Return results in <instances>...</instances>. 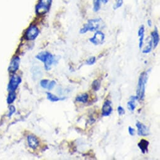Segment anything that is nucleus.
<instances>
[{
  "label": "nucleus",
  "instance_id": "nucleus-16",
  "mask_svg": "<svg viewBox=\"0 0 160 160\" xmlns=\"http://www.w3.org/2000/svg\"><path fill=\"white\" fill-rule=\"evenodd\" d=\"M88 100H89V95L87 93L82 94L81 95L78 96L77 97L75 98L76 101L79 102H82V103L87 102Z\"/></svg>",
  "mask_w": 160,
  "mask_h": 160
},
{
  "label": "nucleus",
  "instance_id": "nucleus-24",
  "mask_svg": "<svg viewBox=\"0 0 160 160\" xmlns=\"http://www.w3.org/2000/svg\"><path fill=\"white\" fill-rule=\"evenodd\" d=\"M96 59L95 57H90L86 61V64L89 65H93L96 62Z\"/></svg>",
  "mask_w": 160,
  "mask_h": 160
},
{
  "label": "nucleus",
  "instance_id": "nucleus-6",
  "mask_svg": "<svg viewBox=\"0 0 160 160\" xmlns=\"http://www.w3.org/2000/svg\"><path fill=\"white\" fill-rule=\"evenodd\" d=\"M21 82V79L20 77L17 75H13L11 79L10 84H9V89L10 92H14L15 91Z\"/></svg>",
  "mask_w": 160,
  "mask_h": 160
},
{
  "label": "nucleus",
  "instance_id": "nucleus-5",
  "mask_svg": "<svg viewBox=\"0 0 160 160\" xmlns=\"http://www.w3.org/2000/svg\"><path fill=\"white\" fill-rule=\"evenodd\" d=\"M104 39H105L104 33L102 32L99 31V30H97V31H96V32L95 33L93 37L89 39V41L95 45H101L104 43Z\"/></svg>",
  "mask_w": 160,
  "mask_h": 160
},
{
  "label": "nucleus",
  "instance_id": "nucleus-14",
  "mask_svg": "<svg viewBox=\"0 0 160 160\" xmlns=\"http://www.w3.org/2000/svg\"><path fill=\"white\" fill-rule=\"evenodd\" d=\"M144 32H145V30H144V27L143 25H142L138 30V36L140 37V42H139L140 49H141L143 47L144 37Z\"/></svg>",
  "mask_w": 160,
  "mask_h": 160
},
{
  "label": "nucleus",
  "instance_id": "nucleus-2",
  "mask_svg": "<svg viewBox=\"0 0 160 160\" xmlns=\"http://www.w3.org/2000/svg\"><path fill=\"white\" fill-rule=\"evenodd\" d=\"M148 78V72H144L141 74L138 80V86L136 90V97H138V100L143 101L145 96L146 84Z\"/></svg>",
  "mask_w": 160,
  "mask_h": 160
},
{
  "label": "nucleus",
  "instance_id": "nucleus-25",
  "mask_svg": "<svg viewBox=\"0 0 160 160\" xmlns=\"http://www.w3.org/2000/svg\"><path fill=\"white\" fill-rule=\"evenodd\" d=\"M118 114H119V116H123L125 114V111H124V108L121 106H119L118 108Z\"/></svg>",
  "mask_w": 160,
  "mask_h": 160
},
{
  "label": "nucleus",
  "instance_id": "nucleus-8",
  "mask_svg": "<svg viewBox=\"0 0 160 160\" xmlns=\"http://www.w3.org/2000/svg\"><path fill=\"white\" fill-rule=\"evenodd\" d=\"M45 64V70L49 71L51 69V67L52 64L54 63V57H53L50 52H47L46 57H45L43 62Z\"/></svg>",
  "mask_w": 160,
  "mask_h": 160
},
{
  "label": "nucleus",
  "instance_id": "nucleus-30",
  "mask_svg": "<svg viewBox=\"0 0 160 160\" xmlns=\"http://www.w3.org/2000/svg\"><path fill=\"white\" fill-rule=\"evenodd\" d=\"M109 2V0H101V2H102L104 4L108 3Z\"/></svg>",
  "mask_w": 160,
  "mask_h": 160
},
{
  "label": "nucleus",
  "instance_id": "nucleus-15",
  "mask_svg": "<svg viewBox=\"0 0 160 160\" xmlns=\"http://www.w3.org/2000/svg\"><path fill=\"white\" fill-rule=\"evenodd\" d=\"M138 100V97L136 96H131V100L129 101L127 104V108L129 111H131L133 112L136 108V104H135V101Z\"/></svg>",
  "mask_w": 160,
  "mask_h": 160
},
{
  "label": "nucleus",
  "instance_id": "nucleus-10",
  "mask_svg": "<svg viewBox=\"0 0 160 160\" xmlns=\"http://www.w3.org/2000/svg\"><path fill=\"white\" fill-rule=\"evenodd\" d=\"M27 140L28 146L31 148L36 149L39 146V141L36 136L33 135H29L27 138Z\"/></svg>",
  "mask_w": 160,
  "mask_h": 160
},
{
  "label": "nucleus",
  "instance_id": "nucleus-11",
  "mask_svg": "<svg viewBox=\"0 0 160 160\" xmlns=\"http://www.w3.org/2000/svg\"><path fill=\"white\" fill-rule=\"evenodd\" d=\"M20 62V59L18 57H16L13 58L9 67V71L13 73L16 72L18 70V68H19Z\"/></svg>",
  "mask_w": 160,
  "mask_h": 160
},
{
  "label": "nucleus",
  "instance_id": "nucleus-4",
  "mask_svg": "<svg viewBox=\"0 0 160 160\" xmlns=\"http://www.w3.org/2000/svg\"><path fill=\"white\" fill-rule=\"evenodd\" d=\"M40 33L39 28L35 25H31L27 30L25 37L27 40H34Z\"/></svg>",
  "mask_w": 160,
  "mask_h": 160
},
{
  "label": "nucleus",
  "instance_id": "nucleus-9",
  "mask_svg": "<svg viewBox=\"0 0 160 160\" xmlns=\"http://www.w3.org/2000/svg\"><path fill=\"white\" fill-rule=\"evenodd\" d=\"M112 111V108L111 106V102L109 100H106L102 108V116L104 117L109 116Z\"/></svg>",
  "mask_w": 160,
  "mask_h": 160
},
{
  "label": "nucleus",
  "instance_id": "nucleus-28",
  "mask_svg": "<svg viewBox=\"0 0 160 160\" xmlns=\"http://www.w3.org/2000/svg\"><path fill=\"white\" fill-rule=\"evenodd\" d=\"M10 114H9V116H11L12 114H13L14 112V111H15V108H14L13 106H11L10 108Z\"/></svg>",
  "mask_w": 160,
  "mask_h": 160
},
{
  "label": "nucleus",
  "instance_id": "nucleus-29",
  "mask_svg": "<svg viewBox=\"0 0 160 160\" xmlns=\"http://www.w3.org/2000/svg\"><path fill=\"white\" fill-rule=\"evenodd\" d=\"M148 26L149 27H151V25H152V23H151V20H148Z\"/></svg>",
  "mask_w": 160,
  "mask_h": 160
},
{
  "label": "nucleus",
  "instance_id": "nucleus-13",
  "mask_svg": "<svg viewBox=\"0 0 160 160\" xmlns=\"http://www.w3.org/2000/svg\"><path fill=\"white\" fill-rule=\"evenodd\" d=\"M151 35L152 42H153V46L155 48H156L157 47L159 42V33L158 32L156 27L155 28V30L153 32H151Z\"/></svg>",
  "mask_w": 160,
  "mask_h": 160
},
{
  "label": "nucleus",
  "instance_id": "nucleus-26",
  "mask_svg": "<svg viewBox=\"0 0 160 160\" xmlns=\"http://www.w3.org/2000/svg\"><path fill=\"white\" fill-rule=\"evenodd\" d=\"M55 85H56V82L54 81V80H52V81H51L50 83H49V86H48L47 89L49 90H50L53 89V88L55 87Z\"/></svg>",
  "mask_w": 160,
  "mask_h": 160
},
{
  "label": "nucleus",
  "instance_id": "nucleus-19",
  "mask_svg": "<svg viewBox=\"0 0 160 160\" xmlns=\"http://www.w3.org/2000/svg\"><path fill=\"white\" fill-rule=\"evenodd\" d=\"M101 87V81L99 80H95L92 83V88L94 91H98Z\"/></svg>",
  "mask_w": 160,
  "mask_h": 160
},
{
  "label": "nucleus",
  "instance_id": "nucleus-21",
  "mask_svg": "<svg viewBox=\"0 0 160 160\" xmlns=\"http://www.w3.org/2000/svg\"><path fill=\"white\" fill-rule=\"evenodd\" d=\"M124 3L123 0H116V3H114V6H113V9L114 10H116L119 8H121L122 6H123Z\"/></svg>",
  "mask_w": 160,
  "mask_h": 160
},
{
  "label": "nucleus",
  "instance_id": "nucleus-23",
  "mask_svg": "<svg viewBox=\"0 0 160 160\" xmlns=\"http://www.w3.org/2000/svg\"><path fill=\"white\" fill-rule=\"evenodd\" d=\"M49 84V81L47 79H43V80H41V82H40L41 86L44 89H46V88L47 89Z\"/></svg>",
  "mask_w": 160,
  "mask_h": 160
},
{
  "label": "nucleus",
  "instance_id": "nucleus-12",
  "mask_svg": "<svg viewBox=\"0 0 160 160\" xmlns=\"http://www.w3.org/2000/svg\"><path fill=\"white\" fill-rule=\"evenodd\" d=\"M149 144V143L148 141L143 139L138 144V146L139 148L141 149V151H142V153L143 154H144L146 153H148Z\"/></svg>",
  "mask_w": 160,
  "mask_h": 160
},
{
  "label": "nucleus",
  "instance_id": "nucleus-27",
  "mask_svg": "<svg viewBox=\"0 0 160 160\" xmlns=\"http://www.w3.org/2000/svg\"><path fill=\"white\" fill-rule=\"evenodd\" d=\"M128 131H129V134H130L131 136H133L135 135V133H136V131H135V129L133 127H131V126H129L128 127Z\"/></svg>",
  "mask_w": 160,
  "mask_h": 160
},
{
  "label": "nucleus",
  "instance_id": "nucleus-20",
  "mask_svg": "<svg viewBox=\"0 0 160 160\" xmlns=\"http://www.w3.org/2000/svg\"><path fill=\"white\" fill-rule=\"evenodd\" d=\"M15 99H16V94H15L14 91V92H10V94L7 99L8 103L11 104V103L13 102V101L15 100Z\"/></svg>",
  "mask_w": 160,
  "mask_h": 160
},
{
  "label": "nucleus",
  "instance_id": "nucleus-22",
  "mask_svg": "<svg viewBox=\"0 0 160 160\" xmlns=\"http://www.w3.org/2000/svg\"><path fill=\"white\" fill-rule=\"evenodd\" d=\"M152 47H153V42H152V40H151L149 42V43H148V47L143 50V53H149L151 51V50H152Z\"/></svg>",
  "mask_w": 160,
  "mask_h": 160
},
{
  "label": "nucleus",
  "instance_id": "nucleus-18",
  "mask_svg": "<svg viewBox=\"0 0 160 160\" xmlns=\"http://www.w3.org/2000/svg\"><path fill=\"white\" fill-rule=\"evenodd\" d=\"M101 0H93V10L94 12H97L101 8Z\"/></svg>",
  "mask_w": 160,
  "mask_h": 160
},
{
  "label": "nucleus",
  "instance_id": "nucleus-7",
  "mask_svg": "<svg viewBox=\"0 0 160 160\" xmlns=\"http://www.w3.org/2000/svg\"><path fill=\"white\" fill-rule=\"evenodd\" d=\"M136 126L138 128V134L140 136H147L149 135V129L146 126L138 121L136 124Z\"/></svg>",
  "mask_w": 160,
  "mask_h": 160
},
{
  "label": "nucleus",
  "instance_id": "nucleus-3",
  "mask_svg": "<svg viewBox=\"0 0 160 160\" xmlns=\"http://www.w3.org/2000/svg\"><path fill=\"white\" fill-rule=\"evenodd\" d=\"M52 0H39L35 8L36 14L39 16L46 14L51 7Z\"/></svg>",
  "mask_w": 160,
  "mask_h": 160
},
{
  "label": "nucleus",
  "instance_id": "nucleus-1",
  "mask_svg": "<svg viewBox=\"0 0 160 160\" xmlns=\"http://www.w3.org/2000/svg\"><path fill=\"white\" fill-rule=\"evenodd\" d=\"M105 24L101 18L89 20L80 30V33L84 34L88 32H94L104 28Z\"/></svg>",
  "mask_w": 160,
  "mask_h": 160
},
{
  "label": "nucleus",
  "instance_id": "nucleus-17",
  "mask_svg": "<svg viewBox=\"0 0 160 160\" xmlns=\"http://www.w3.org/2000/svg\"><path fill=\"white\" fill-rule=\"evenodd\" d=\"M47 99L51 102H58L59 101L64 100L65 99V97L60 98V97H58L55 95H53V94H52L50 93H47Z\"/></svg>",
  "mask_w": 160,
  "mask_h": 160
}]
</instances>
